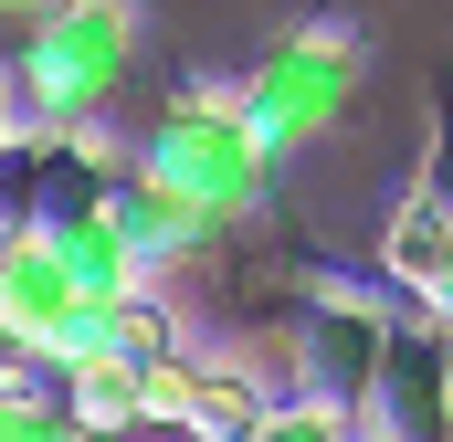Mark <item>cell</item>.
<instances>
[{
    "instance_id": "1",
    "label": "cell",
    "mask_w": 453,
    "mask_h": 442,
    "mask_svg": "<svg viewBox=\"0 0 453 442\" xmlns=\"http://www.w3.org/2000/svg\"><path fill=\"white\" fill-rule=\"evenodd\" d=\"M137 169H158L169 190H190L222 232L232 221H264V201H274V148L253 137L242 95H222V85H180L148 116L137 126Z\"/></svg>"
},
{
    "instance_id": "2",
    "label": "cell",
    "mask_w": 453,
    "mask_h": 442,
    "mask_svg": "<svg viewBox=\"0 0 453 442\" xmlns=\"http://www.w3.org/2000/svg\"><path fill=\"white\" fill-rule=\"evenodd\" d=\"M127 64H137V0H53L21 21L11 85H21L32 126H106Z\"/></svg>"
},
{
    "instance_id": "3",
    "label": "cell",
    "mask_w": 453,
    "mask_h": 442,
    "mask_svg": "<svg viewBox=\"0 0 453 442\" xmlns=\"http://www.w3.org/2000/svg\"><path fill=\"white\" fill-rule=\"evenodd\" d=\"M232 95H242L253 137H264L274 158H296V148L338 137L348 106L369 95V42H358L348 21H296V32H274V42L253 53V74H242Z\"/></svg>"
},
{
    "instance_id": "4",
    "label": "cell",
    "mask_w": 453,
    "mask_h": 442,
    "mask_svg": "<svg viewBox=\"0 0 453 442\" xmlns=\"http://www.w3.org/2000/svg\"><path fill=\"white\" fill-rule=\"evenodd\" d=\"M127 169L137 148H116V126H21V148L0 158V232H64L106 211Z\"/></svg>"
},
{
    "instance_id": "5",
    "label": "cell",
    "mask_w": 453,
    "mask_h": 442,
    "mask_svg": "<svg viewBox=\"0 0 453 442\" xmlns=\"http://www.w3.org/2000/svg\"><path fill=\"white\" fill-rule=\"evenodd\" d=\"M380 347H390V306H369L358 285H306L296 306H285V379L306 390V400H327L348 411L358 432H369V390H380Z\"/></svg>"
},
{
    "instance_id": "6",
    "label": "cell",
    "mask_w": 453,
    "mask_h": 442,
    "mask_svg": "<svg viewBox=\"0 0 453 442\" xmlns=\"http://www.w3.org/2000/svg\"><path fill=\"white\" fill-rule=\"evenodd\" d=\"M369 442H453V337L433 316H390L380 390H369Z\"/></svg>"
},
{
    "instance_id": "7",
    "label": "cell",
    "mask_w": 453,
    "mask_h": 442,
    "mask_svg": "<svg viewBox=\"0 0 453 442\" xmlns=\"http://www.w3.org/2000/svg\"><path fill=\"white\" fill-rule=\"evenodd\" d=\"M85 306L96 295L74 285V263L53 253V232H0V358H53V337Z\"/></svg>"
},
{
    "instance_id": "8",
    "label": "cell",
    "mask_w": 453,
    "mask_h": 442,
    "mask_svg": "<svg viewBox=\"0 0 453 442\" xmlns=\"http://www.w3.org/2000/svg\"><path fill=\"white\" fill-rule=\"evenodd\" d=\"M116 211H127V232H137V253H148L158 274H169V263H201V253L222 242V221L201 211L190 190H169L158 169H127V179H116Z\"/></svg>"
},
{
    "instance_id": "9",
    "label": "cell",
    "mask_w": 453,
    "mask_h": 442,
    "mask_svg": "<svg viewBox=\"0 0 453 442\" xmlns=\"http://www.w3.org/2000/svg\"><path fill=\"white\" fill-rule=\"evenodd\" d=\"M443 263H453V201L411 179V190H401V211L380 221V274H390V285L422 306V295L443 285Z\"/></svg>"
},
{
    "instance_id": "10",
    "label": "cell",
    "mask_w": 453,
    "mask_h": 442,
    "mask_svg": "<svg viewBox=\"0 0 453 442\" xmlns=\"http://www.w3.org/2000/svg\"><path fill=\"white\" fill-rule=\"evenodd\" d=\"M53 253L74 263V285H85L96 306L137 295V285H158V263L137 253V232H127V211H116V201H106V211H85V221H64V232H53Z\"/></svg>"
},
{
    "instance_id": "11",
    "label": "cell",
    "mask_w": 453,
    "mask_h": 442,
    "mask_svg": "<svg viewBox=\"0 0 453 442\" xmlns=\"http://www.w3.org/2000/svg\"><path fill=\"white\" fill-rule=\"evenodd\" d=\"M64 422L85 442H137L148 432V369H127V358H85V369H64Z\"/></svg>"
},
{
    "instance_id": "12",
    "label": "cell",
    "mask_w": 453,
    "mask_h": 442,
    "mask_svg": "<svg viewBox=\"0 0 453 442\" xmlns=\"http://www.w3.org/2000/svg\"><path fill=\"white\" fill-rule=\"evenodd\" d=\"M180 347H190V327H180L169 285H137V295H116V306H106V358L158 369V358H180Z\"/></svg>"
},
{
    "instance_id": "13",
    "label": "cell",
    "mask_w": 453,
    "mask_h": 442,
    "mask_svg": "<svg viewBox=\"0 0 453 442\" xmlns=\"http://www.w3.org/2000/svg\"><path fill=\"white\" fill-rule=\"evenodd\" d=\"M0 442H85L74 422H64L42 358H0Z\"/></svg>"
},
{
    "instance_id": "14",
    "label": "cell",
    "mask_w": 453,
    "mask_h": 442,
    "mask_svg": "<svg viewBox=\"0 0 453 442\" xmlns=\"http://www.w3.org/2000/svg\"><path fill=\"white\" fill-rule=\"evenodd\" d=\"M242 442H369V432H358L348 411H327V400H306V390H296V400H274Z\"/></svg>"
},
{
    "instance_id": "15",
    "label": "cell",
    "mask_w": 453,
    "mask_h": 442,
    "mask_svg": "<svg viewBox=\"0 0 453 442\" xmlns=\"http://www.w3.org/2000/svg\"><path fill=\"white\" fill-rule=\"evenodd\" d=\"M21 126H32V106H21V85H11V74H0V158H11V148H21Z\"/></svg>"
},
{
    "instance_id": "16",
    "label": "cell",
    "mask_w": 453,
    "mask_h": 442,
    "mask_svg": "<svg viewBox=\"0 0 453 442\" xmlns=\"http://www.w3.org/2000/svg\"><path fill=\"white\" fill-rule=\"evenodd\" d=\"M422 316H433V327L453 337V263H443V285H433V295H422Z\"/></svg>"
},
{
    "instance_id": "17",
    "label": "cell",
    "mask_w": 453,
    "mask_h": 442,
    "mask_svg": "<svg viewBox=\"0 0 453 442\" xmlns=\"http://www.w3.org/2000/svg\"><path fill=\"white\" fill-rule=\"evenodd\" d=\"M0 11H21V21H32V11H53V0H0Z\"/></svg>"
}]
</instances>
